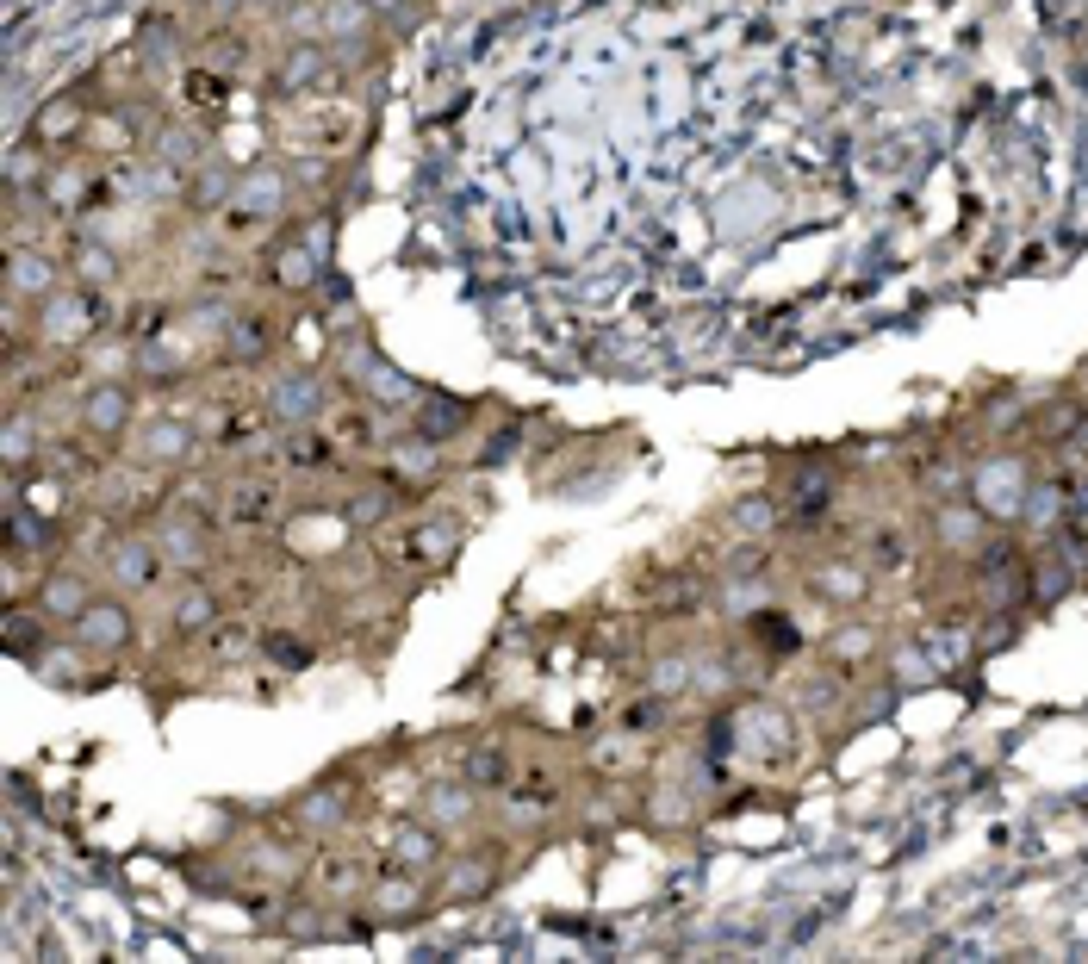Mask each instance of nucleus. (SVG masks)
Here are the masks:
<instances>
[{"label": "nucleus", "mask_w": 1088, "mask_h": 964, "mask_svg": "<svg viewBox=\"0 0 1088 964\" xmlns=\"http://www.w3.org/2000/svg\"><path fill=\"white\" fill-rule=\"evenodd\" d=\"M50 610H56V616H75V610H81V585H75V579H56V585H50Z\"/></svg>", "instance_id": "1"}]
</instances>
